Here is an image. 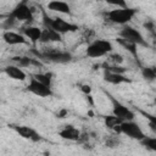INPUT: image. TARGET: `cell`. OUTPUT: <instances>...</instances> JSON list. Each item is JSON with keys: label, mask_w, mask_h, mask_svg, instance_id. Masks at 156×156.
<instances>
[{"label": "cell", "mask_w": 156, "mask_h": 156, "mask_svg": "<svg viewBox=\"0 0 156 156\" xmlns=\"http://www.w3.org/2000/svg\"><path fill=\"white\" fill-rule=\"evenodd\" d=\"M107 61H108V65H112V66H119L122 62H123V56L119 55V54H110L108 57H107Z\"/></svg>", "instance_id": "24"}, {"label": "cell", "mask_w": 156, "mask_h": 156, "mask_svg": "<svg viewBox=\"0 0 156 156\" xmlns=\"http://www.w3.org/2000/svg\"><path fill=\"white\" fill-rule=\"evenodd\" d=\"M80 89H82V91H84L87 95H88V94L91 91V88H90L89 85H87V84H85V85H82V88H80Z\"/></svg>", "instance_id": "28"}, {"label": "cell", "mask_w": 156, "mask_h": 156, "mask_svg": "<svg viewBox=\"0 0 156 156\" xmlns=\"http://www.w3.org/2000/svg\"><path fill=\"white\" fill-rule=\"evenodd\" d=\"M80 134H82V132L79 129H77L74 126H71V124L69 126H65V128L58 132V135L62 139L71 140V141H78Z\"/></svg>", "instance_id": "15"}, {"label": "cell", "mask_w": 156, "mask_h": 156, "mask_svg": "<svg viewBox=\"0 0 156 156\" xmlns=\"http://www.w3.org/2000/svg\"><path fill=\"white\" fill-rule=\"evenodd\" d=\"M46 7H48V10L54 11V12H58V13H63V15H69L71 13V7L65 1L52 0V1H49L48 2Z\"/></svg>", "instance_id": "16"}, {"label": "cell", "mask_w": 156, "mask_h": 156, "mask_svg": "<svg viewBox=\"0 0 156 156\" xmlns=\"http://www.w3.org/2000/svg\"><path fill=\"white\" fill-rule=\"evenodd\" d=\"M43 22H44V26L46 28H51V29L56 30L60 34L74 33V32L78 30L77 24H74L72 22H68V21H65L61 17H50L45 12H43Z\"/></svg>", "instance_id": "1"}, {"label": "cell", "mask_w": 156, "mask_h": 156, "mask_svg": "<svg viewBox=\"0 0 156 156\" xmlns=\"http://www.w3.org/2000/svg\"><path fill=\"white\" fill-rule=\"evenodd\" d=\"M66 113H67V110H62L61 112H58V113H57V116H58V118H63Z\"/></svg>", "instance_id": "29"}, {"label": "cell", "mask_w": 156, "mask_h": 156, "mask_svg": "<svg viewBox=\"0 0 156 156\" xmlns=\"http://www.w3.org/2000/svg\"><path fill=\"white\" fill-rule=\"evenodd\" d=\"M104 79L111 84H122V83L130 82L124 74L113 73V72H108V71H104Z\"/></svg>", "instance_id": "19"}, {"label": "cell", "mask_w": 156, "mask_h": 156, "mask_svg": "<svg viewBox=\"0 0 156 156\" xmlns=\"http://www.w3.org/2000/svg\"><path fill=\"white\" fill-rule=\"evenodd\" d=\"M144 27H145L147 30H150V32H152V30L155 29V26H154L152 22H146V23H144Z\"/></svg>", "instance_id": "27"}, {"label": "cell", "mask_w": 156, "mask_h": 156, "mask_svg": "<svg viewBox=\"0 0 156 156\" xmlns=\"http://www.w3.org/2000/svg\"><path fill=\"white\" fill-rule=\"evenodd\" d=\"M34 54L38 56L40 60H46L49 62L54 63H68L72 61V54L68 51H62L51 48L50 50H44L43 52L34 51Z\"/></svg>", "instance_id": "4"}, {"label": "cell", "mask_w": 156, "mask_h": 156, "mask_svg": "<svg viewBox=\"0 0 156 156\" xmlns=\"http://www.w3.org/2000/svg\"><path fill=\"white\" fill-rule=\"evenodd\" d=\"M111 102H112V115H115L116 117H118L121 121H134L135 113L127 107L126 105H123L122 102H119L118 100H116L113 96H111L110 94H107Z\"/></svg>", "instance_id": "7"}, {"label": "cell", "mask_w": 156, "mask_h": 156, "mask_svg": "<svg viewBox=\"0 0 156 156\" xmlns=\"http://www.w3.org/2000/svg\"><path fill=\"white\" fill-rule=\"evenodd\" d=\"M9 16L15 21L30 23L34 20V11L32 10V7L28 5L27 1H21L13 7V10L9 13Z\"/></svg>", "instance_id": "5"}, {"label": "cell", "mask_w": 156, "mask_h": 156, "mask_svg": "<svg viewBox=\"0 0 156 156\" xmlns=\"http://www.w3.org/2000/svg\"><path fill=\"white\" fill-rule=\"evenodd\" d=\"M123 121H121L118 117H116L115 115H107L104 116V124L106 128L116 132V133H121V124Z\"/></svg>", "instance_id": "18"}, {"label": "cell", "mask_w": 156, "mask_h": 156, "mask_svg": "<svg viewBox=\"0 0 156 156\" xmlns=\"http://www.w3.org/2000/svg\"><path fill=\"white\" fill-rule=\"evenodd\" d=\"M41 32L43 29L39 28V27H35V26H27V27H23L22 28V34L32 43V44H37L39 40H40V37H41Z\"/></svg>", "instance_id": "12"}, {"label": "cell", "mask_w": 156, "mask_h": 156, "mask_svg": "<svg viewBox=\"0 0 156 156\" xmlns=\"http://www.w3.org/2000/svg\"><path fill=\"white\" fill-rule=\"evenodd\" d=\"M141 113H143V116H145L146 119L149 121V126L151 127V129H152L154 132H156V116H155V115H151V113H147V112H144V111H141Z\"/></svg>", "instance_id": "25"}, {"label": "cell", "mask_w": 156, "mask_h": 156, "mask_svg": "<svg viewBox=\"0 0 156 156\" xmlns=\"http://www.w3.org/2000/svg\"><path fill=\"white\" fill-rule=\"evenodd\" d=\"M140 144L145 146L146 149H149L150 151L156 152V136H145L140 141Z\"/></svg>", "instance_id": "23"}, {"label": "cell", "mask_w": 156, "mask_h": 156, "mask_svg": "<svg viewBox=\"0 0 156 156\" xmlns=\"http://www.w3.org/2000/svg\"><path fill=\"white\" fill-rule=\"evenodd\" d=\"M4 73L9 78H11L13 80H21L22 82V80H24L27 78L26 72L21 67H18L16 65H9V66L4 67Z\"/></svg>", "instance_id": "13"}, {"label": "cell", "mask_w": 156, "mask_h": 156, "mask_svg": "<svg viewBox=\"0 0 156 156\" xmlns=\"http://www.w3.org/2000/svg\"><path fill=\"white\" fill-rule=\"evenodd\" d=\"M113 51L112 43L106 39H94L87 48L85 54L88 57L99 58L106 55H110Z\"/></svg>", "instance_id": "3"}, {"label": "cell", "mask_w": 156, "mask_h": 156, "mask_svg": "<svg viewBox=\"0 0 156 156\" xmlns=\"http://www.w3.org/2000/svg\"><path fill=\"white\" fill-rule=\"evenodd\" d=\"M56 41H62V34L57 33L56 30L51 29V28H44L41 32V37L39 43L46 44V43H56Z\"/></svg>", "instance_id": "14"}, {"label": "cell", "mask_w": 156, "mask_h": 156, "mask_svg": "<svg viewBox=\"0 0 156 156\" xmlns=\"http://www.w3.org/2000/svg\"><path fill=\"white\" fill-rule=\"evenodd\" d=\"M2 40L9 44V45H22V44H28L27 38L18 32L13 30H4L2 33Z\"/></svg>", "instance_id": "11"}, {"label": "cell", "mask_w": 156, "mask_h": 156, "mask_svg": "<svg viewBox=\"0 0 156 156\" xmlns=\"http://www.w3.org/2000/svg\"><path fill=\"white\" fill-rule=\"evenodd\" d=\"M106 145L108 147H116L118 145V139H116V138H108L106 140Z\"/></svg>", "instance_id": "26"}, {"label": "cell", "mask_w": 156, "mask_h": 156, "mask_svg": "<svg viewBox=\"0 0 156 156\" xmlns=\"http://www.w3.org/2000/svg\"><path fill=\"white\" fill-rule=\"evenodd\" d=\"M11 61L21 68L22 67H29L30 65L37 66V67L41 66L40 61H38L37 58H33V57H28V56H13V57H11Z\"/></svg>", "instance_id": "17"}, {"label": "cell", "mask_w": 156, "mask_h": 156, "mask_svg": "<svg viewBox=\"0 0 156 156\" xmlns=\"http://www.w3.org/2000/svg\"><path fill=\"white\" fill-rule=\"evenodd\" d=\"M155 99H156V91H155Z\"/></svg>", "instance_id": "30"}, {"label": "cell", "mask_w": 156, "mask_h": 156, "mask_svg": "<svg viewBox=\"0 0 156 156\" xmlns=\"http://www.w3.org/2000/svg\"><path fill=\"white\" fill-rule=\"evenodd\" d=\"M11 128L20 135L22 136L23 139H28V140H32V141H39L41 140V136L40 134L32 127L29 126H18V124H12Z\"/></svg>", "instance_id": "10"}, {"label": "cell", "mask_w": 156, "mask_h": 156, "mask_svg": "<svg viewBox=\"0 0 156 156\" xmlns=\"http://www.w3.org/2000/svg\"><path fill=\"white\" fill-rule=\"evenodd\" d=\"M135 13H136V10L128 7V6L127 7H116V9H112L110 11H106L105 17L111 23L126 26L134 17Z\"/></svg>", "instance_id": "2"}, {"label": "cell", "mask_w": 156, "mask_h": 156, "mask_svg": "<svg viewBox=\"0 0 156 156\" xmlns=\"http://www.w3.org/2000/svg\"><path fill=\"white\" fill-rule=\"evenodd\" d=\"M141 76L147 82L156 80V66H149L141 68Z\"/></svg>", "instance_id": "20"}, {"label": "cell", "mask_w": 156, "mask_h": 156, "mask_svg": "<svg viewBox=\"0 0 156 156\" xmlns=\"http://www.w3.org/2000/svg\"><path fill=\"white\" fill-rule=\"evenodd\" d=\"M117 40V43L119 44V45H122L126 50H128L134 57H138V52H136V45L135 44H132V43H129V41H127V40H124V39H122V38H117L116 39Z\"/></svg>", "instance_id": "21"}, {"label": "cell", "mask_w": 156, "mask_h": 156, "mask_svg": "<svg viewBox=\"0 0 156 156\" xmlns=\"http://www.w3.org/2000/svg\"><path fill=\"white\" fill-rule=\"evenodd\" d=\"M33 77L35 79H38L40 83L48 85V87H51L52 85V74L51 73H35L33 74Z\"/></svg>", "instance_id": "22"}, {"label": "cell", "mask_w": 156, "mask_h": 156, "mask_svg": "<svg viewBox=\"0 0 156 156\" xmlns=\"http://www.w3.org/2000/svg\"><path fill=\"white\" fill-rule=\"evenodd\" d=\"M121 133L127 135L128 138L138 140V141H141L146 136L145 133L143 132V129L140 128V126L134 121H124V122H122Z\"/></svg>", "instance_id": "8"}, {"label": "cell", "mask_w": 156, "mask_h": 156, "mask_svg": "<svg viewBox=\"0 0 156 156\" xmlns=\"http://www.w3.org/2000/svg\"><path fill=\"white\" fill-rule=\"evenodd\" d=\"M27 91H29L39 98H48V96H52V94H54L51 87H48V85L40 83L33 76L30 77V79L27 84Z\"/></svg>", "instance_id": "9"}, {"label": "cell", "mask_w": 156, "mask_h": 156, "mask_svg": "<svg viewBox=\"0 0 156 156\" xmlns=\"http://www.w3.org/2000/svg\"><path fill=\"white\" fill-rule=\"evenodd\" d=\"M119 38H122V39H124V40H127L132 44H135L136 46L138 45L149 46V44L144 39L143 34L138 29H135L130 26H123V28L119 30Z\"/></svg>", "instance_id": "6"}]
</instances>
